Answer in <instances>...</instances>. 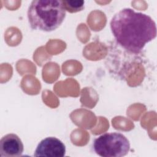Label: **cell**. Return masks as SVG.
I'll return each instance as SVG.
<instances>
[{
    "mask_svg": "<svg viewBox=\"0 0 157 157\" xmlns=\"http://www.w3.org/2000/svg\"><path fill=\"white\" fill-rule=\"evenodd\" d=\"M66 155V146L59 139L48 137L42 139L37 145L34 156L63 157Z\"/></svg>",
    "mask_w": 157,
    "mask_h": 157,
    "instance_id": "cell-4",
    "label": "cell"
},
{
    "mask_svg": "<svg viewBox=\"0 0 157 157\" xmlns=\"http://www.w3.org/2000/svg\"><path fill=\"white\" fill-rule=\"evenodd\" d=\"M66 11L70 13L80 12L85 8L84 1H62Z\"/></svg>",
    "mask_w": 157,
    "mask_h": 157,
    "instance_id": "cell-6",
    "label": "cell"
},
{
    "mask_svg": "<svg viewBox=\"0 0 157 157\" xmlns=\"http://www.w3.org/2000/svg\"><path fill=\"white\" fill-rule=\"evenodd\" d=\"M94 151L104 157H121L130 150V143L123 134L107 132L95 139L93 143Z\"/></svg>",
    "mask_w": 157,
    "mask_h": 157,
    "instance_id": "cell-3",
    "label": "cell"
},
{
    "mask_svg": "<svg viewBox=\"0 0 157 157\" xmlns=\"http://www.w3.org/2000/svg\"><path fill=\"white\" fill-rule=\"evenodd\" d=\"M23 150V142L15 134H7L0 140V156L2 157L21 156Z\"/></svg>",
    "mask_w": 157,
    "mask_h": 157,
    "instance_id": "cell-5",
    "label": "cell"
},
{
    "mask_svg": "<svg viewBox=\"0 0 157 157\" xmlns=\"http://www.w3.org/2000/svg\"><path fill=\"white\" fill-rule=\"evenodd\" d=\"M111 31L117 42L126 51L140 53L146 44L156 37V26L148 15L124 8L110 21Z\"/></svg>",
    "mask_w": 157,
    "mask_h": 157,
    "instance_id": "cell-1",
    "label": "cell"
},
{
    "mask_svg": "<svg viewBox=\"0 0 157 157\" xmlns=\"http://www.w3.org/2000/svg\"><path fill=\"white\" fill-rule=\"evenodd\" d=\"M66 10L60 0H34L27 12L30 27L34 30L51 32L63 22Z\"/></svg>",
    "mask_w": 157,
    "mask_h": 157,
    "instance_id": "cell-2",
    "label": "cell"
}]
</instances>
